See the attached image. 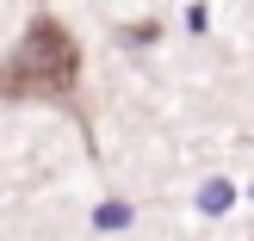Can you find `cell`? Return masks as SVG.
I'll return each instance as SVG.
<instances>
[{"label": "cell", "mask_w": 254, "mask_h": 241, "mask_svg": "<svg viewBox=\"0 0 254 241\" xmlns=\"http://www.w3.org/2000/svg\"><path fill=\"white\" fill-rule=\"evenodd\" d=\"M124 217H130L124 204H99V229H124Z\"/></svg>", "instance_id": "3"}, {"label": "cell", "mask_w": 254, "mask_h": 241, "mask_svg": "<svg viewBox=\"0 0 254 241\" xmlns=\"http://www.w3.org/2000/svg\"><path fill=\"white\" fill-rule=\"evenodd\" d=\"M81 49L56 19H31L25 44L0 62V99H74Z\"/></svg>", "instance_id": "1"}, {"label": "cell", "mask_w": 254, "mask_h": 241, "mask_svg": "<svg viewBox=\"0 0 254 241\" xmlns=\"http://www.w3.org/2000/svg\"><path fill=\"white\" fill-rule=\"evenodd\" d=\"M230 198H236V192H230V180H211V186H205V198H198V204H205L211 217H217V210H230Z\"/></svg>", "instance_id": "2"}]
</instances>
